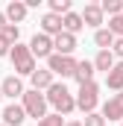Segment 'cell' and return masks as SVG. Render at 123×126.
Returning <instances> with one entry per match:
<instances>
[{
  "label": "cell",
  "mask_w": 123,
  "mask_h": 126,
  "mask_svg": "<svg viewBox=\"0 0 123 126\" xmlns=\"http://www.w3.org/2000/svg\"><path fill=\"white\" fill-rule=\"evenodd\" d=\"M44 100H47V106H53L56 109V114H70L73 109H76V103H73V94H70V88L64 85V82H53L50 88H47V94H44Z\"/></svg>",
  "instance_id": "obj_1"
},
{
  "label": "cell",
  "mask_w": 123,
  "mask_h": 126,
  "mask_svg": "<svg viewBox=\"0 0 123 126\" xmlns=\"http://www.w3.org/2000/svg\"><path fill=\"white\" fill-rule=\"evenodd\" d=\"M9 59H12V67H15V76H32V70L38 67L35 59H32L30 47L27 44H12V50H9Z\"/></svg>",
  "instance_id": "obj_2"
},
{
  "label": "cell",
  "mask_w": 123,
  "mask_h": 126,
  "mask_svg": "<svg viewBox=\"0 0 123 126\" xmlns=\"http://www.w3.org/2000/svg\"><path fill=\"white\" fill-rule=\"evenodd\" d=\"M73 103H76V109H79L82 114L97 111V103H100V85H97V82H85V85H79Z\"/></svg>",
  "instance_id": "obj_3"
},
{
  "label": "cell",
  "mask_w": 123,
  "mask_h": 126,
  "mask_svg": "<svg viewBox=\"0 0 123 126\" xmlns=\"http://www.w3.org/2000/svg\"><path fill=\"white\" fill-rule=\"evenodd\" d=\"M21 109L27 111V117H35V120H41L44 114H47V100H44V94L41 91H24V97H21Z\"/></svg>",
  "instance_id": "obj_4"
},
{
  "label": "cell",
  "mask_w": 123,
  "mask_h": 126,
  "mask_svg": "<svg viewBox=\"0 0 123 126\" xmlns=\"http://www.w3.org/2000/svg\"><path fill=\"white\" fill-rule=\"evenodd\" d=\"M73 67H76V59L73 56H59V53H53L50 59H47V70L53 73V76H73Z\"/></svg>",
  "instance_id": "obj_5"
},
{
  "label": "cell",
  "mask_w": 123,
  "mask_h": 126,
  "mask_svg": "<svg viewBox=\"0 0 123 126\" xmlns=\"http://www.w3.org/2000/svg\"><path fill=\"white\" fill-rule=\"evenodd\" d=\"M30 47V53H32V59L38 62V59H50L53 56V38L50 35H44V32H35L32 35V41L27 44Z\"/></svg>",
  "instance_id": "obj_6"
},
{
  "label": "cell",
  "mask_w": 123,
  "mask_h": 126,
  "mask_svg": "<svg viewBox=\"0 0 123 126\" xmlns=\"http://www.w3.org/2000/svg\"><path fill=\"white\" fill-rule=\"evenodd\" d=\"M103 120H117L120 123L123 120V91H117V94H111L106 103H103Z\"/></svg>",
  "instance_id": "obj_7"
},
{
  "label": "cell",
  "mask_w": 123,
  "mask_h": 126,
  "mask_svg": "<svg viewBox=\"0 0 123 126\" xmlns=\"http://www.w3.org/2000/svg\"><path fill=\"white\" fill-rule=\"evenodd\" d=\"M24 91H27V88H24L21 76H15V73H12V76H6V79L0 82V94H3V97H9V100H18V97H24Z\"/></svg>",
  "instance_id": "obj_8"
},
{
  "label": "cell",
  "mask_w": 123,
  "mask_h": 126,
  "mask_svg": "<svg viewBox=\"0 0 123 126\" xmlns=\"http://www.w3.org/2000/svg\"><path fill=\"white\" fill-rule=\"evenodd\" d=\"M73 50H76V35L59 32V35L53 38V53H59V56H73Z\"/></svg>",
  "instance_id": "obj_9"
},
{
  "label": "cell",
  "mask_w": 123,
  "mask_h": 126,
  "mask_svg": "<svg viewBox=\"0 0 123 126\" xmlns=\"http://www.w3.org/2000/svg\"><path fill=\"white\" fill-rule=\"evenodd\" d=\"M79 18H82V24L85 27H94V30H100V24H103V12H100V3H85V9L79 12Z\"/></svg>",
  "instance_id": "obj_10"
},
{
  "label": "cell",
  "mask_w": 123,
  "mask_h": 126,
  "mask_svg": "<svg viewBox=\"0 0 123 126\" xmlns=\"http://www.w3.org/2000/svg\"><path fill=\"white\" fill-rule=\"evenodd\" d=\"M30 82H32V91H47V88L56 82V76H53L47 67H35L32 76H30Z\"/></svg>",
  "instance_id": "obj_11"
},
{
  "label": "cell",
  "mask_w": 123,
  "mask_h": 126,
  "mask_svg": "<svg viewBox=\"0 0 123 126\" xmlns=\"http://www.w3.org/2000/svg\"><path fill=\"white\" fill-rule=\"evenodd\" d=\"M27 120V111L21 109V103H9L3 109V126H21Z\"/></svg>",
  "instance_id": "obj_12"
},
{
  "label": "cell",
  "mask_w": 123,
  "mask_h": 126,
  "mask_svg": "<svg viewBox=\"0 0 123 126\" xmlns=\"http://www.w3.org/2000/svg\"><path fill=\"white\" fill-rule=\"evenodd\" d=\"M38 24H41V32L50 35V38H56L59 32H64V30H62V18H59V15H53V12H44Z\"/></svg>",
  "instance_id": "obj_13"
},
{
  "label": "cell",
  "mask_w": 123,
  "mask_h": 126,
  "mask_svg": "<svg viewBox=\"0 0 123 126\" xmlns=\"http://www.w3.org/2000/svg\"><path fill=\"white\" fill-rule=\"evenodd\" d=\"M27 12H30V9H27V3H24V0H12V3L6 6V12H3V15H6V21H9V24H15V27H18V24L27 18Z\"/></svg>",
  "instance_id": "obj_14"
},
{
  "label": "cell",
  "mask_w": 123,
  "mask_h": 126,
  "mask_svg": "<svg viewBox=\"0 0 123 126\" xmlns=\"http://www.w3.org/2000/svg\"><path fill=\"white\" fill-rule=\"evenodd\" d=\"M94 64L88 62V59H82V62H76V67H73V79L79 82V85H85V82H94Z\"/></svg>",
  "instance_id": "obj_15"
},
{
  "label": "cell",
  "mask_w": 123,
  "mask_h": 126,
  "mask_svg": "<svg viewBox=\"0 0 123 126\" xmlns=\"http://www.w3.org/2000/svg\"><path fill=\"white\" fill-rule=\"evenodd\" d=\"M106 88H111L114 94L123 91V62H114V67L106 73Z\"/></svg>",
  "instance_id": "obj_16"
},
{
  "label": "cell",
  "mask_w": 123,
  "mask_h": 126,
  "mask_svg": "<svg viewBox=\"0 0 123 126\" xmlns=\"http://www.w3.org/2000/svg\"><path fill=\"white\" fill-rule=\"evenodd\" d=\"M62 30L64 32H70V35H76V32H82L85 30V24H82V18H79V12H67V15H62Z\"/></svg>",
  "instance_id": "obj_17"
},
{
  "label": "cell",
  "mask_w": 123,
  "mask_h": 126,
  "mask_svg": "<svg viewBox=\"0 0 123 126\" xmlns=\"http://www.w3.org/2000/svg\"><path fill=\"white\" fill-rule=\"evenodd\" d=\"M114 62H117V59H114V56H111V50H100V53H97V56H94V70H103V73H108V70H111V67H114Z\"/></svg>",
  "instance_id": "obj_18"
},
{
  "label": "cell",
  "mask_w": 123,
  "mask_h": 126,
  "mask_svg": "<svg viewBox=\"0 0 123 126\" xmlns=\"http://www.w3.org/2000/svg\"><path fill=\"white\" fill-rule=\"evenodd\" d=\"M94 44H97L100 50H111V44H114V35L106 30V27H100V30L94 32Z\"/></svg>",
  "instance_id": "obj_19"
},
{
  "label": "cell",
  "mask_w": 123,
  "mask_h": 126,
  "mask_svg": "<svg viewBox=\"0 0 123 126\" xmlns=\"http://www.w3.org/2000/svg\"><path fill=\"white\" fill-rule=\"evenodd\" d=\"M100 12L108 15V18L120 15V12H123V0H103V3H100Z\"/></svg>",
  "instance_id": "obj_20"
},
{
  "label": "cell",
  "mask_w": 123,
  "mask_h": 126,
  "mask_svg": "<svg viewBox=\"0 0 123 126\" xmlns=\"http://www.w3.org/2000/svg\"><path fill=\"white\" fill-rule=\"evenodd\" d=\"M106 30L111 32L114 38H123V12L114 15V18H108V27H106Z\"/></svg>",
  "instance_id": "obj_21"
},
{
  "label": "cell",
  "mask_w": 123,
  "mask_h": 126,
  "mask_svg": "<svg viewBox=\"0 0 123 126\" xmlns=\"http://www.w3.org/2000/svg\"><path fill=\"white\" fill-rule=\"evenodd\" d=\"M9 44H18V38H21V27H15V24H6L3 27V32H0Z\"/></svg>",
  "instance_id": "obj_22"
},
{
  "label": "cell",
  "mask_w": 123,
  "mask_h": 126,
  "mask_svg": "<svg viewBox=\"0 0 123 126\" xmlns=\"http://www.w3.org/2000/svg\"><path fill=\"white\" fill-rule=\"evenodd\" d=\"M50 12H53V15H67V12H70V0H50Z\"/></svg>",
  "instance_id": "obj_23"
},
{
  "label": "cell",
  "mask_w": 123,
  "mask_h": 126,
  "mask_svg": "<svg viewBox=\"0 0 123 126\" xmlns=\"http://www.w3.org/2000/svg\"><path fill=\"white\" fill-rule=\"evenodd\" d=\"M38 126H64V120H62V114H44L41 120H38Z\"/></svg>",
  "instance_id": "obj_24"
},
{
  "label": "cell",
  "mask_w": 123,
  "mask_h": 126,
  "mask_svg": "<svg viewBox=\"0 0 123 126\" xmlns=\"http://www.w3.org/2000/svg\"><path fill=\"white\" fill-rule=\"evenodd\" d=\"M82 126H106V120H103V114H100V111H91V114H85Z\"/></svg>",
  "instance_id": "obj_25"
},
{
  "label": "cell",
  "mask_w": 123,
  "mask_h": 126,
  "mask_svg": "<svg viewBox=\"0 0 123 126\" xmlns=\"http://www.w3.org/2000/svg\"><path fill=\"white\" fill-rule=\"evenodd\" d=\"M111 56H114L117 62H123V38H114V44H111Z\"/></svg>",
  "instance_id": "obj_26"
},
{
  "label": "cell",
  "mask_w": 123,
  "mask_h": 126,
  "mask_svg": "<svg viewBox=\"0 0 123 126\" xmlns=\"http://www.w3.org/2000/svg\"><path fill=\"white\" fill-rule=\"evenodd\" d=\"M9 50H12V44H9V41L0 35V56H9Z\"/></svg>",
  "instance_id": "obj_27"
},
{
  "label": "cell",
  "mask_w": 123,
  "mask_h": 126,
  "mask_svg": "<svg viewBox=\"0 0 123 126\" xmlns=\"http://www.w3.org/2000/svg\"><path fill=\"white\" fill-rule=\"evenodd\" d=\"M6 24H9V21H6V15L0 12V32H3V27H6Z\"/></svg>",
  "instance_id": "obj_28"
},
{
  "label": "cell",
  "mask_w": 123,
  "mask_h": 126,
  "mask_svg": "<svg viewBox=\"0 0 123 126\" xmlns=\"http://www.w3.org/2000/svg\"><path fill=\"white\" fill-rule=\"evenodd\" d=\"M64 126H82V123H79V120H70V123H64Z\"/></svg>",
  "instance_id": "obj_29"
},
{
  "label": "cell",
  "mask_w": 123,
  "mask_h": 126,
  "mask_svg": "<svg viewBox=\"0 0 123 126\" xmlns=\"http://www.w3.org/2000/svg\"><path fill=\"white\" fill-rule=\"evenodd\" d=\"M0 100H3V94H0Z\"/></svg>",
  "instance_id": "obj_30"
},
{
  "label": "cell",
  "mask_w": 123,
  "mask_h": 126,
  "mask_svg": "<svg viewBox=\"0 0 123 126\" xmlns=\"http://www.w3.org/2000/svg\"><path fill=\"white\" fill-rule=\"evenodd\" d=\"M120 126H123V120H120Z\"/></svg>",
  "instance_id": "obj_31"
},
{
  "label": "cell",
  "mask_w": 123,
  "mask_h": 126,
  "mask_svg": "<svg viewBox=\"0 0 123 126\" xmlns=\"http://www.w3.org/2000/svg\"><path fill=\"white\" fill-rule=\"evenodd\" d=\"M0 126H3V123H0Z\"/></svg>",
  "instance_id": "obj_32"
}]
</instances>
